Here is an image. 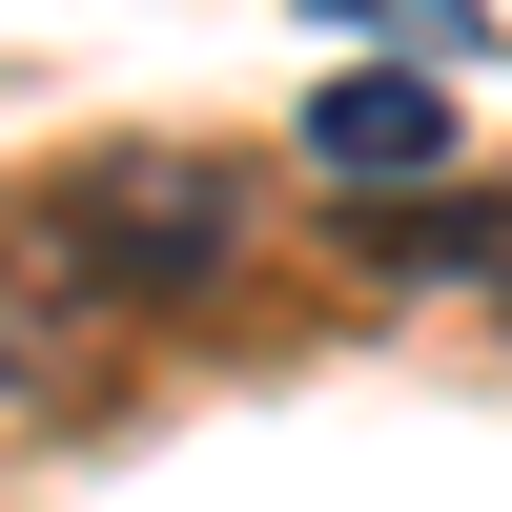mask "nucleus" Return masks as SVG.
<instances>
[{
    "label": "nucleus",
    "instance_id": "2",
    "mask_svg": "<svg viewBox=\"0 0 512 512\" xmlns=\"http://www.w3.org/2000/svg\"><path fill=\"white\" fill-rule=\"evenodd\" d=\"M308 164H349V205H390V185L451 164V103H431L410 62H328V82H308Z\"/></svg>",
    "mask_w": 512,
    "mask_h": 512
},
{
    "label": "nucleus",
    "instance_id": "3",
    "mask_svg": "<svg viewBox=\"0 0 512 512\" xmlns=\"http://www.w3.org/2000/svg\"><path fill=\"white\" fill-rule=\"evenodd\" d=\"M0 390H21V308H0Z\"/></svg>",
    "mask_w": 512,
    "mask_h": 512
},
{
    "label": "nucleus",
    "instance_id": "1",
    "mask_svg": "<svg viewBox=\"0 0 512 512\" xmlns=\"http://www.w3.org/2000/svg\"><path fill=\"white\" fill-rule=\"evenodd\" d=\"M226 246H246V185H226V164H82V185H62V267L82 287H144V308H164V287H205Z\"/></svg>",
    "mask_w": 512,
    "mask_h": 512
}]
</instances>
